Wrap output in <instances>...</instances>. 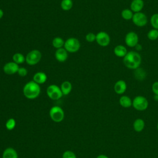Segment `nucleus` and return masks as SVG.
Wrapping results in <instances>:
<instances>
[{
	"label": "nucleus",
	"mask_w": 158,
	"mask_h": 158,
	"mask_svg": "<svg viewBox=\"0 0 158 158\" xmlns=\"http://www.w3.org/2000/svg\"><path fill=\"white\" fill-rule=\"evenodd\" d=\"M16 125V122L14 118H10L6 122V128L8 130H12Z\"/></svg>",
	"instance_id": "nucleus-28"
},
{
	"label": "nucleus",
	"mask_w": 158,
	"mask_h": 158,
	"mask_svg": "<svg viewBox=\"0 0 158 158\" xmlns=\"http://www.w3.org/2000/svg\"><path fill=\"white\" fill-rule=\"evenodd\" d=\"M157 131H158V122H157Z\"/></svg>",
	"instance_id": "nucleus-37"
},
{
	"label": "nucleus",
	"mask_w": 158,
	"mask_h": 158,
	"mask_svg": "<svg viewBox=\"0 0 158 158\" xmlns=\"http://www.w3.org/2000/svg\"><path fill=\"white\" fill-rule=\"evenodd\" d=\"M73 7L72 0H62L60 2V7L62 10L67 11L70 10Z\"/></svg>",
	"instance_id": "nucleus-25"
},
{
	"label": "nucleus",
	"mask_w": 158,
	"mask_h": 158,
	"mask_svg": "<svg viewBox=\"0 0 158 158\" xmlns=\"http://www.w3.org/2000/svg\"><path fill=\"white\" fill-rule=\"evenodd\" d=\"M54 56L57 61L60 62H64L67 60L68 57V52L64 48H61L56 49Z\"/></svg>",
	"instance_id": "nucleus-13"
},
{
	"label": "nucleus",
	"mask_w": 158,
	"mask_h": 158,
	"mask_svg": "<svg viewBox=\"0 0 158 158\" xmlns=\"http://www.w3.org/2000/svg\"><path fill=\"white\" fill-rule=\"evenodd\" d=\"M131 20L133 23L138 27H144L148 23V17L146 15L142 12L134 13Z\"/></svg>",
	"instance_id": "nucleus-8"
},
{
	"label": "nucleus",
	"mask_w": 158,
	"mask_h": 158,
	"mask_svg": "<svg viewBox=\"0 0 158 158\" xmlns=\"http://www.w3.org/2000/svg\"><path fill=\"white\" fill-rule=\"evenodd\" d=\"M138 35L135 31H129L126 34L125 36V43L126 45L128 47H135L138 44Z\"/></svg>",
	"instance_id": "nucleus-10"
},
{
	"label": "nucleus",
	"mask_w": 158,
	"mask_h": 158,
	"mask_svg": "<svg viewBox=\"0 0 158 158\" xmlns=\"http://www.w3.org/2000/svg\"><path fill=\"white\" fill-rule=\"evenodd\" d=\"M141 56L136 51H131L127 52L123 59L125 66L131 70H135L139 67L141 64Z\"/></svg>",
	"instance_id": "nucleus-1"
},
{
	"label": "nucleus",
	"mask_w": 158,
	"mask_h": 158,
	"mask_svg": "<svg viewBox=\"0 0 158 158\" xmlns=\"http://www.w3.org/2000/svg\"><path fill=\"white\" fill-rule=\"evenodd\" d=\"M2 158H18V154L14 148H7L2 153Z\"/></svg>",
	"instance_id": "nucleus-19"
},
{
	"label": "nucleus",
	"mask_w": 158,
	"mask_h": 158,
	"mask_svg": "<svg viewBox=\"0 0 158 158\" xmlns=\"http://www.w3.org/2000/svg\"><path fill=\"white\" fill-rule=\"evenodd\" d=\"M127 49L123 45L119 44L116 46L114 49V54L118 57H124L127 54Z\"/></svg>",
	"instance_id": "nucleus-16"
},
{
	"label": "nucleus",
	"mask_w": 158,
	"mask_h": 158,
	"mask_svg": "<svg viewBox=\"0 0 158 158\" xmlns=\"http://www.w3.org/2000/svg\"><path fill=\"white\" fill-rule=\"evenodd\" d=\"M19 66L14 62H9L5 64L2 67L3 72L7 75H13L17 73Z\"/></svg>",
	"instance_id": "nucleus-11"
},
{
	"label": "nucleus",
	"mask_w": 158,
	"mask_h": 158,
	"mask_svg": "<svg viewBox=\"0 0 158 158\" xmlns=\"http://www.w3.org/2000/svg\"><path fill=\"white\" fill-rule=\"evenodd\" d=\"M134 77L136 80H139V81H142V80H144V78H146V72L143 69L138 67V69L135 70Z\"/></svg>",
	"instance_id": "nucleus-21"
},
{
	"label": "nucleus",
	"mask_w": 158,
	"mask_h": 158,
	"mask_svg": "<svg viewBox=\"0 0 158 158\" xmlns=\"http://www.w3.org/2000/svg\"><path fill=\"white\" fill-rule=\"evenodd\" d=\"M151 89L154 94L158 95V81H156L152 83Z\"/></svg>",
	"instance_id": "nucleus-32"
},
{
	"label": "nucleus",
	"mask_w": 158,
	"mask_h": 158,
	"mask_svg": "<svg viewBox=\"0 0 158 158\" xmlns=\"http://www.w3.org/2000/svg\"><path fill=\"white\" fill-rule=\"evenodd\" d=\"M47 75L43 72H38L35 73L33 77V81L38 83V85L44 83L47 80Z\"/></svg>",
	"instance_id": "nucleus-15"
},
{
	"label": "nucleus",
	"mask_w": 158,
	"mask_h": 158,
	"mask_svg": "<svg viewBox=\"0 0 158 158\" xmlns=\"http://www.w3.org/2000/svg\"><path fill=\"white\" fill-rule=\"evenodd\" d=\"M150 23L153 28L158 30V14L155 13L150 18Z\"/></svg>",
	"instance_id": "nucleus-27"
},
{
	"label": "nucleus",
	"mask_w": 158,
	"mask_h": 158,
	"mask_svg": "<svg viewBox=\"0 0 158 158\" xmlns=\"http://www.w3.org/2000/svg\"><path fill=\"white\" fill-rule=\"evenodd\" d=\"M80 42L76 38L71 37L65 41L64 48L68 52H77L80 48Z\"/></svg>",
	"instance_id": "nucleus-4"
},
{
	"label": "nucleus",
	"mask_w": 158,
	"mask_h": 158,
	"mask_svg": "<svg viewBox=\"0 0 158 158\" xmlns=\"http://www.w3.org/2000/svg\"><path fill=\"white\" fill-rule=\"evenodd\" d=\"M12 60L13 62H15L19 65L20 64H23L24 62H25V56H24L22 53L17 52L13 55Z\"/></svg>",
	"instance_id": "nucleus-23"
},
{
	"label": "nucleus",
	"mask_w": 158,
	"mask_h": 158,
	"mask_svg": "<svg viewBox=\"0 0 158 158\" xmlns=\"http://www.w3.org/2000/svg\"><path fill=\"white\" fill-rule=\"evenodd\" d=\"M64 43L65 41H64V40L59 37V36H57L55 37L54 38H53L52 41V45L53 46L54 48H55L56 49L63 48L64 46Z\"/></svg>",
	"instance_id": "nucleus-22"
},
{
	"label": "nucleus",
	"mask_w": 158,
	"mask_h": 158,
	"mask_svg": "<svg viewBox=\"0 0 158 158\" xmlns=\"http://www.w3.org/2000/svg\"><path fill=\"white\" fill-rule=\"evenodd\" d=\"M149 106L148 99L143 96H136L132 100L133 107L138 111H144L146 110Z\"/></svg>",
	"instance_id": "nucleus-3"
},
{
	"label": "nucleus",
	"mask_w": 158,
	"mask_h": 158,
	"mask_svg": "<svg viewBox=\"0 0 158 158\" xmlns=\"http://www.w3.org/2000/svg\"><path fill=\"white\" fill-rule=\"evenodd\" d=\"M49 116L55 122H60L64 118V112L59 106H53L49 110Z\"/></svg>",
	"instance_id": "nucleus-6"
},
{
	"label": "nucleus",
	"mask_w": 158,
	"mask_h": 158,
	"mask_svg": "<svg viewBox=\"0 0 158 158\" xmlns=\"http://www.w3.org/2000/svg\"><path fill=\"white\" fill-rule=\"evenodd\" d=\"M96 41L99 46L106 47L110 43V38L107 32L101 31L96 35Z\"/></svg>",
	"instance_id": "nucleus-9"
},
{
	"label": "nucleus",
	"mask_w": 158,
	"mask_h": 158,
	"mask_svg": "<svg viewBox=\"0 0 158 158\" xmlns=\"http://www.w3.org/2000/svg\"><path fill=\"white\" fill-rule=\"evenodd\" d=\"M118 102L120 105L124 108H129L132 106V100L129 96L127 95L122 96L120 98Z\"/></svg>",
	"instance_id": "nucleus-18"
},
{
	"label": "nucleus",
	"mask_w": 158,
	"mask_h": 158,
	"mask_svg": "<svg viewBox=\"0 0 158 158\" xmlns=\"http://www.w3.org/2000/svg\"><path fill=\"white\" fill-rule=\"evenodd\" d=\"M96 158H109V157L104 154H99L96 157Z\"/></svg>",
	"instance_id": "nucleus-34"
},
{
	"label": "nucleus",
	"mask_w": 158,
	"mask_h": 158,
	"mask_svg": "<svg viewBox=\"0 0 158 158\" xmlns=\"http://www.w3.org/2000/svg\"><path fill=\"white\" fill-rule=\"evenodd\" d=\"M133 14H134L133 12L131 9H125L122 10L121 12V16L122 19L126 20H131L133 18Z\"/></svg>",
	"instance_id": "nucleus-24"
},
{
	"label": "nucleus",
	"mask_w": 158,
	"mask_h": 158,
	"mask_svg": "<svg viewBox=\"0 0 158 158\" xmlns=\"http://www.w3.org/2000/svg\"><path fill=\"white\" fill-rule=\"evenodd\" d=\"M127 85L126 82L123 80H119L115 82L114 86V90L117 94H123L127 90Z\"/></svg>",
	"instance_id": "nucleus-12"
},
{
	"label": "nucleus",
	"mask_w": 158,
	"mask_h": 158,
	"mask_svg": "<svg viewBox=\"0 0 158 158\" xmlns=\"http://www.w3.org/2000/svg\"><path fill=\"white\" fill-rule=\"evenodd\" d=\"M154 101H158V95L154 94Z\"/></svg>",
	"instance_id": "nucleus-36"
},
{
	"label": "nucleus",
	"mask_w": 158,
	"mask_h": 158,
	"mask_svg": "<svg viewBox=\"0 0 158 158\" xmlns=\"http://www.w3.org/2000/svg\"><path fill=\"white\" fill-rule=\"evenodd\" d=\"M46 94L52 100H58L63 96L60 88L54 84L48 86L46 89Z\"/></svg>",
	"instance_id": "nucleus-7"
},
{
	"label": "nucleus",
	"mask_w": 158,
	"mask_h": 158,
	"mask_svg": "<svg viewBox=\"0 0 158 158\" xmlns=\"http://www.w3.org/2000/svg\"><path fill=\"white\" fill-rule=\"evenodd\" d=\"M41 92L40 85L34 81H30L27 83L23 88V93L25 98L28 99H34L38 98Z\"/></svg>",
	"instance_id": "nucleus-2"
},
{
	"label": "nucleus",
	"mask_w": 158,
	"mask_h": 158,
	"mask_svg": "<svg viewBox=\"0 0 158 158\" xmlns=\"http://www.w3.org/2000/svg\"><path fill=\"white\" fill-rule=\"evenodd\" d=\"M144 6L143 0H133L130 4V9L134 12H141Z\"/></svg>",
	"instance_id": "nucleus-14"
},
{
	"label": "nucleus",
	"mask_w": 158,
	"mask_h": 158,
	"mask_svg": "<svg viewBox=\"0 0 158 158\" xmlns=\"http://www.w3.org/2000/svg\"><path fill=\"white\" fill-rule=\"evenodd\" d=\"M135 48H136V49L138 51H141V50L142 49V46H141L140 44H139V43H138Z\"/></svg>",
	"instance_id": "nucleus-33"
},
{
	"label": "nucleus",
	"mask_w": 158,
	"mask_h": 158,
	"mask_svg": "<svg viewBox=\"0 0 158 158\" xmlns=\"http://www.w3.org/2000/svg\"><path fill=\"white\" fill-rule=\"evenodd\" d=\"M62 158H77V156L73 151H66L63 153Z\"/></svg>",
	"instance_id": "nucleus-30"
},
{
	"label": "nucleus",
	"mask_w": 158,
	"mask_h": 158,
	"mask_svg": "<svg viewBox=\"0 0 158 158\" xmlns=\"http://www.w3.org/2000/svg\"><path fill=\"white\" fill-rule=\"evenodd\" d=\"M17 73H18V75L19 76L24 77H25L27 75L28 70L25 67H19V68L18 69V71H17Z\"/></svg>",
	"instance_id": "nucleus-31"
},
{
	"label": "nucleus",
	"mask_w": 158,
	"mask_h": 158,
	"mask_svg": "<svg viewBox=\"0 0 158 158\" xmlns=\"http://www.w3.org/2000/svg\"><path fill=\"white\" fill-rule=\"evenodd\" d=\"M147 37L149 40L154 41L158 38V30L152 28L147 33Z\"/></svg>",
	"instance_id": "nucleus-26"
},
{
	"label": "nucleus",
	"mask_w": 158,
	"mask_h": 158,
	"mask_svg": "<svg viewBox=\"0 0 158 158\" xmlns=\"http://www.w3.org/2000/svg\"><path fill=\"white\" fill-rule=\"evenodd\" d=\"M60 88L63 95H68L72 89V85L69 81H64L61 83Z\"/></svg>",
	"instance_id": "nucleus-20"
},
{
	"label": "nucleus",
	"mask_w": 158,
	"mask_h": 158,
	"mask_svg": "<svg viewBox=\"0 0 158 158\" xmlns=\"http://www.w3.org/2000/svg\"><path fill=\"white\" fill-rule=\"evenodd\" d=\"M85 39L89 43L94 42L96 41V35L92 32H89L86 35Z\"/></svg>",
	"instance_id": "nucleus-29"
},
{
	"label": "nucleus",
	"mask_w": 158,
	"mask_h": 158,
	"mask_svg": "<svg viewBox=\"0 0 158 158\" xmlns=\"http://www.w3.org/2000/svg\"><path fill=\"white\" fill-rule=\"evenodd\" d=\"M145 127V122L143 119L141 118H138L135 120L133 123V127L135 131L141 132L142 131Z\"/></svg>",
	"instance_id": "nucleus-17"
},
{
	"label": "nucleus",
	"mask_w": 158,
	"mask_h": 158,
	"mask_svg": "<svg viewBox=\"0 0 158 158\" xmlns=\"http://www.w3.org/2000/svg\"><path fill=\"white\" fill-rule=\"evenodd\" d=\"M3 15H4V12H3V10L0 8V19H1L2 18Z\"/></svg>",
	"instance_id": "nucleus-35"
},
{
	"label": "nucleus",
	"mask_w": 158,
	"mask_h": 158,
	"mask_svg": "<svg viewBox=\"0 0 158 158\" xmlns=\"http://www.w3.org/2000/svg\"><path fill=\"white\" fill-rule=\"evenodd\" d=\"M41 57V52L38 49H33L28 52L25 56V62L30 65H35L39 63Z\"/></svg>",
	"instance_id": "nucleus-5"
}]
</instances>
